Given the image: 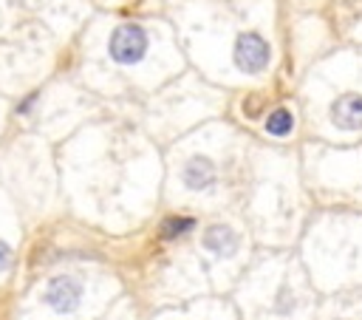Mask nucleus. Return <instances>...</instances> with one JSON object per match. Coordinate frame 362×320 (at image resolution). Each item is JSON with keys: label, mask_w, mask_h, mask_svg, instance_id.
Segmentation results:
<instances>
[{"label": "nucleus", "mask_w": 362, "mask_h": 320, "mask_svg": "<svg viewBox=\"0 0 362 320\" xmlns=\"http://www.w3.org/2000/svg\"><path fill=\"white\" fill-rule=\"evenodd\" d=\"M79 300H82V286H79L76 278L59 275V278H54V280L45 286V303H48L54 312H59V314L74 312V309L79 306Z\"/></svg>", "instance_id": "7ed1b4c3"}, {"label": "nucleus", "mask_w": 362, "mask_h": 320, "mask_svg": "<svg viewBox=\"0 0 362 320\" xmlns=\"http://www.w3.org/2000/svg\"><path fill=\"white\" fill-rule=\"evenodd\" d=\"M192 218H187V215H181V218H167L164 221V227H161V235L164 238H175V235H184V232H189L192 229Z\"/></svg>", "instance_id": "6e6552de"}, {"label": "nucleus", "mask_w": 362, "mask_h": 320, "mask_svg": "<svg viewBox=\"0 0 362 320\" xmlns=\"http://www.w3.org/2000/svg\"><path fill=\"white\" fill-rule=\"evenodd\" d=\"M107 51H110V57L119 65L139 62L144 57V51H147V34H144V28L136 25V23H124V25L113 28L110 42H107Z\"/></svg>", "instance_id": "f257e3e1"}, {"label": "nucleus", "mask_w": 362, "mask_h": 320, "mask_svg": "<svg viewBox=\"0 0 362 320\" xmlns=\"http://www.w3.org/2000/svg\"><path fill=\"white\" fill-rule=\"evenodd\" d=\"M331 119L339 130H359L362 127V96L359 93H342L331 105Z\"/></svg>", "instance_id": "20e7f679"}, {"label": "nucleus", "mask_w": 362, "mask_h": 320, "mask_svg": "<svg viewBox=\"0 0 362 320\" xmlns=\"http://www.w3.org/2000/svg\"><path fill=\"white\" fill-rule=\"evenodd\" d=\"M269 59H272V48L257 31H243L235 40V65L243 74H260L269 65Z\"/></svg>", "instance_id": "f03ea898"}, {"label": "nucleus", "mask_w": 362, "mask_h": 320, "mask_svg": "<svg viewBox=\"0 0 362 320\" xmlns=\"http://www.w3.org/2000/svg\"><path fill=\"white\" fill-rule=\"evenodd\" d=\"M291 127H294V116H291V110H286V108L272 110L269 119H266V130H269L272 136H286V133H291Z\"/></svg>", "instance_id": "0eeeda50"}, {"label": "nucleus", "mask_w": 362, "mask_h": 320, "mask_svg": "<svg viewBox=\"0 0 362 320\" xmlns=\"http://www.w3.org/2000/svg\"><path fill=\"white\" fill-rule=\"evenodd\" d=\"M204 246L212 249L215 255H232V252L238 249V235H235L229 227L218 224V227H209V229H206Z\"/></svg>", "instance_id": "423d86ee"}, {"label": "nucleus", "mask_w": 362, "mask_h": 320, "mask_svg": "<svg viewBox=\"0 0 362 320\" xmlns=\"http://www.w3.org/2000/svg\"><path fill=\"white\" fill-rule=\"evenodd\" d=\"M184 184L189 190H206L215 184V164L206 159V156H192L187 164H184Z\"/></svg>", "instance_id": "39448f33"}, {"label": "nucleus", "mask_w": 362, "mask_h": 320, "mask_svg": "<svg viewBox=\"0 0 362 320\" xmlns=\"http://www.w3.org/2000/svg\"><path fill=\"white\" fill-rule=\"evenodd\" d=\"M8 263H11V249H8L6 241H0V272H3Z\"/></svg>", "instance_id": "1a4fd4ad"}]
</instances>
